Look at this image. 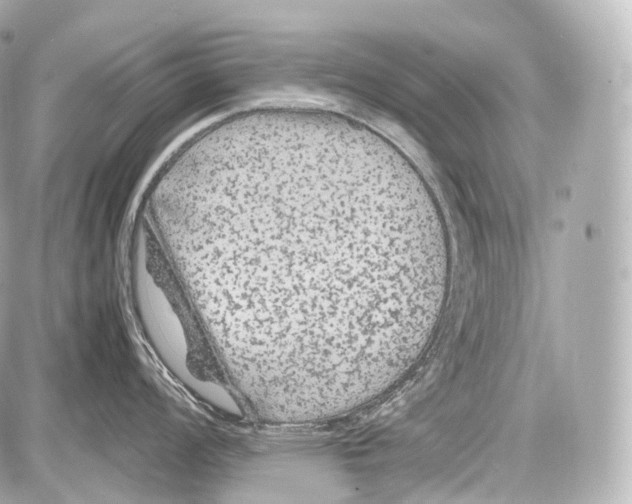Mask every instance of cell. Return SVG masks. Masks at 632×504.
I'll use <instances>...</instances> for the list:
<instances>
[{"instance_id":"6da1fadb","label":"cell","mask_w":632,"mask_h":504,"mask_svg":"<svg viewBox=\"0 0 632 504\" xmlns=\"http://www.w3.org/2000/svg\"><path fill=\"white\" fill-rule=\"evenodd\" d=\"M212 331L302 380L390 364L442 309L449 247L427 184L386 152L272 141L204 192L179 245Z\"/></svg>"}]
</instances>
